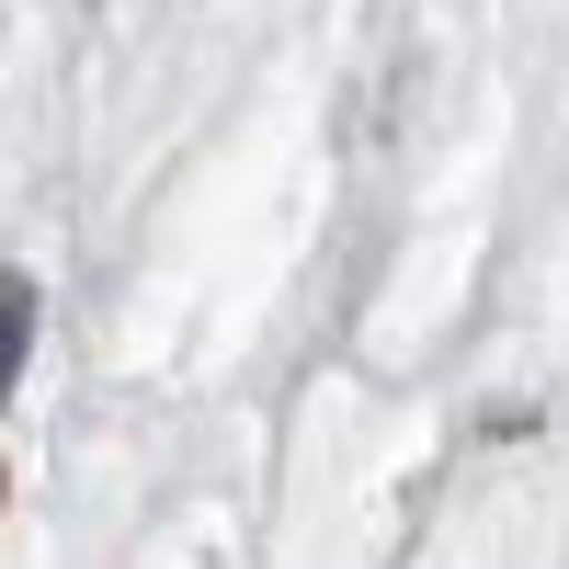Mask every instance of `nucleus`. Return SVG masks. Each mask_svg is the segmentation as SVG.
Returning <instances> with one entry per match:
<instances>
[{"label": "nucleus", "instance_id": "f257e3e1", "mask_svg": "<svg viewBox=\"0 0 569 569\" xmlns=\"http://www.w3.org/2000/svg\"><path fill=\"white\" fill-rule=\"evenodd\" d=\"M34 308H46V297H34V273H0V376H23V365H34Z\"/></svg>", "mask_w": 569, "mask_h": 569}]
</instances>
